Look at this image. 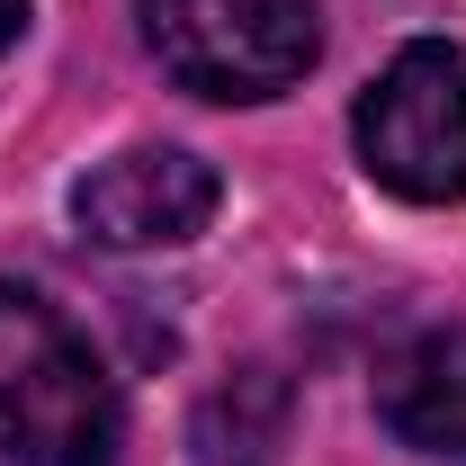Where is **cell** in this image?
<instances>
[{
	"label": "cell",
	"instance_id": "cell-1",
	"mask_svg": "<svg viewBox=\"0 0 466 466\" xmlns=\"http://www.w3.org/2000/svg\"><path fill=\"white\" fill-rule=\"evenodd\" d=\"M126 404L81 323L0 279V466H108Z\"/></svg>",
	"mask_w": 466,
	"mask_h": 466
},
{
	"label": "cell",
	"instance_id": "cell-2",
	"mask_svg": "<svg viewBox=\"0 0 466 466\" xmlns=\"http://www.w3.org/2000/svg\"><path fill=\"white\" fill-rule=\"evenodd\" d=\"M144 46L198 99H279L314 72L323 27L314 0H144Z\"/></svg>",
	"mask_w": 466,
	"mask_h": 466
},
{
	"label": "cell",
	"instance_id": "cell-3",
	"mask_svg": "<svg viewBox=\"0 0 466 466\" xmlns=\"http://www.w3.org/2000/svg\"><path fill=\"white\" fill-rule=\"evenodd\" d=\"M350 135H359V162L377 188H395L412 207L466 198V46H449V36L404 46L368 81Z\"/></svg>",
	"mask_w": 466,
	"mask_h": 466
},
{
	"label": "cell",
	"instance_id": "cell-4",
	"mask_svg": "<svg viewBox=\"0 0 466 466\" xmlns=\"http://www.w3.org/2000/svg\"><path fill=\"white\" fill-rule=\"evenodd\" d=\"M216 198H225V179L188 144H126L99 171H81L72 225L108 251H179L216 225Z\"/></svg>",
	"mask_w": 466,
	"mask_h": 466
},
{
	"label": "cell",
	"instance_id": "cell-5",
	"mask_svg": "<svg viewBox=\"0 0 466 466\" xmlns=\"http://www.w3.org/2000/svg\"><path fill=\"white\" fill-rule=\"evenodd\" d=\"M377 421L421 458L466 466V323H431L377 368Z\"/></svg>",
	"mask_w": 466,
	"mask_h": 466
},
{
	"label": "cell",
	"instance_id": "cell-6",
	"mask_svg": "<svg viewBox=\"0 0 466 466\" xmlns=\"http://www.w3.org/2000/svg\"><path fill=\"white\" fill-rule=\"evenodd\" d=\"M18 27H27V0H0V55L18 46Z\"/></svg>",
	"mask_w": 466,
	"mask_h": 466
}]
</instances>
